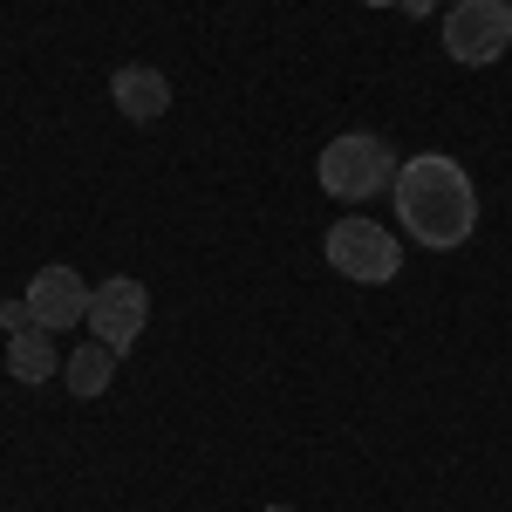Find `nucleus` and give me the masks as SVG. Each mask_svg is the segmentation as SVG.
I'll return each mask as SVG.
<instances>
[{"label":"nucleus","mask_w":512,"mask_h":512,"mask_svg":"<svg viewBox=\"0 0 512 512\" xmlns=\"http://www.w3.org/2000/svg\"><path fill=\"white\" fill-rule=\"evenodd\" d=\"M390 192H396V219H403V233L417 239V246L451 253V246L472 239L478 192H472V178H465V164H458V158H444V151H417V158L396 164Z\"/></svg>","instance_id":"1"},{"label":"nucleus","mask_w":512,"mask_h":512,"mask_svg":"<svg viewBox=\"0 0 512 512\" xmlns=\"http://www.w3.org/2000/svg\"><path fill=\"white\" fill-rule=\"evenodd\" d=\"M390 178H396L390 144H383V137H369V130H349V137H335V144L321 151V192H328V198L362 205V198L383 192Z\"/></svg>","instance_id":"2"},{"label":"nucleus","mask_w":512,"mask_h":512,"mask_svg":"<svg viewBox=\"0 0 512 512\" xmlns=\"http://www.w3.org/2000/svg\"><path fill=\"white\" fill-rule=\"evenodd\" d=\"M328 267L335 274L362 280V287H383V280H396V267H403V246H396L390 226H376V219H342V226H328Z\"/></svg>","instance_id":"3"},{"label":"nucleus","mask_w":512,"mask_h":512,"mask_svg":"<svg viewBox=\"0 0 512 512\" xmlns=\"http://www.w3.org/2000/svg\"><path fill=\"white\" fill-rule=\"evenodd\" d=\"M506 7L499 0H451V14H444V55L451 62H465V69H485V62H499L506 55Z\"/></svg>","instance_id":"4"},{"label":"nucleus","mask_w":512,"mask_h":512,"mask_svg":"<svg viewBox=\"0 0 512 512\" xmlns=\"http://www.w3.org/2000/svg\"><path fill=\"white\" fill-rule=\"evenodd\" d=\"M144 321H151V294H144V280L110 274L96 294H89V328H96V342H103V349L123 355L137 335H144Z\"/></svg>","instance_id":"5"},{"label":"nucleus","mask_w":512,"mask_h":512,"mask_svg":"<svg viewBox=\"0 0 512 512\" xmlns=\"http://www.w3.org/2000/svg\"><path fill=\"white\" fill-rule=\"evenodd\" d=\"M89 280L76 274V267H41L35 280H28V315H35V328H76V321H89Z\"/></svg>","instance_id":"6"},{"label":"nucleus","mask_w":512,"mask_h":512,"mask_svg":"<svg viewBox=\"0 0 512 512\" xmlns=\"http://www.w3.org/2000/svg\"><path fill=\"white\" fill-rule=\"evenodd\" d=\"M110 96H117V110L130 123H158L164 110H171V82H164V69H144V62L117 69V76H110Z\"/></svg>","instance_id":"7"},{"label":"nucleus","mask_w":512,"mask_h":512,"mask_svg":"<svg viewBox=\"0 0 512 512\" xmlns=\"http://www.w3.org/2000/svg\"><path fill=\"white\" fill-rule=\"evenodd\" d=\"M7 376H14V383H48V376H62L55 335H48V328H21V335H7Z\"/></svg>","instance_id":"8"},{"label":"nucleus","mask_w":512,"mask_h":512,"mask_svg":"<svg viewBox=\"0 0 512 512\" xmlns=\"http://www.w3.org/2000/svg\"><path fill=\"white\" fill-rule=\"evenodd\" d=\"M110 376H117V349H103V342H89V349H76L69 362H62V383H69L76 396H103Z\"/></svg>","instance_id":"9"},{"label":"nucleus","mask_w":512,"mask_h":512,"mask_svg":"<svg viewBox=\"0 0 512 512\" xmlns=\"http://www.w3.org/2000/svg\"><path fill=\"white\" fill-rule=\"evenodd\" d=\"M0 328H7V335L35 328V315H28V301H0Z\"/></svg>","instance_id":"10"},{"label":"nucleus","mask_w":512,"mask_h":512,"mask_svg":"<svg viewBox=\"0 0 512 512\" xmlns=\"http://www.w3.org/2000/svg\"><path fill=\"white\" fill-rule=\"evenodd\" d=\"M396 7H403V14H410V21H424V14H431L437 0H396Z\"/></svg>","instance_id":"11"},{"label":"nucleus","mask_w":512,"mask_h":512,"mask_svg":"<svg viewBox=\"0 0 512 512\" xmlns=\"http://www.w3.org/2000/svg\"><path fill=\"white\" fill-rule=\"evenodd\" d=\"M362 7H396V0H362Z\"/></svg>","instance_id":"12"},{"label":"nucleus","mask_w":512,"mask_h":512,"mask_svg":"<svg viewBox=\"0 0 512 512\" xmlns=\"http://www.w3.org/2000/svg\"><path fill=\"white\" fill-rule=\"evenodd\" d=\"M506 35H512V7H506Z\"/></svg>","instance_id":"13"},{"label":"nucleus","mask_w":512,"mask_h":512,"mask_svg":"<svg viewBox=\"0 0 512 512\" xmlns=\"http://www.w3.org/2000/svg\"><path fill=\"white\" fill-rule=\"evenodd\" d=\"M267 512H294V506H267Z\"/></svg>","instance_id":"14"},{"label":"nucleus","mask_w":512,"mask_h":512,"mask_svg":"<svg viewBox=\"0 0 512 512\" xmlns=\"http://www.w3.org/2000/svg\"><path fill=\"white\" fill-rule=\"evenodd\" d=\"M499 7H512V0H499Z\"/></svg>","instance_id":"15"},{"label":"nucleus","mask_w":512,"mask_h":512,"mask_svg":"<svg viewBox=\"0 0 512 512\" xmlns=\"http://www.w3.org/2000/svg\"><path fill=\"white\" fill-rule=\"evenodd\" d=\"M444 7H451V0H444Z\"/></svg>","instance_id":"16"}]
</instances>
